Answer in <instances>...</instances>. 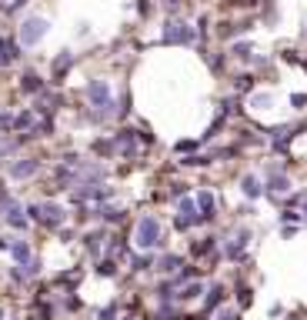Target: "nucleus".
Segmentation results:
<instances>
[{"mask_svg": "<svg viewBox=\"0 0 307 320\" xmlns=\"http://www.w3.org/2000/svg\"><path fill=\"white\" fill-rule=\"evenodd\" d=\"M44 37V20H27L23 23V44H37Z\"/></svg>", "mask_w": 307, "mask_h": 320, "instance_id": "f257e3e1", "label": "nucleus"}, {"mask_svg": "<svg viewBox=\"0 0 307 320\" xmlns=\"http://www.w3.org/2000/svg\"><path fill=\"white\" fill-rule=\"evenodd\" d=\"M141 243H144V247H151V243H154V220L141 223Z\"/></svg>", "mask_w": 307, "mask_h": 320, "instance_id": "f03ea898", "label": "nucleus"}, {"mask_svg": "<svg viewBox=\"0 0 307 320\" xmlns=\"http://www.w3.org/2000/svg\"><path fill=\"white\" fill-rule=\"evenodd\" d=\"M33 170H37L33 160H30V164H17V167H13V177H27V174H33Z\"/></svg>", "mask_w": 307, "mask_h": 320, "instance_id": "7ed1b4c3", "label": "nucleus"}, {"mask_svg": "<svg viewBox=\"0 0 307 320\" xmlns=\"http://www.w3.org/2000/svg\"><path fill=\"white\" fill-rule=\"evenodd\" d=\"M0 3H7V0H0Z\"/></svg>", "mask_w": 307, "mask_h": 320, "instance_id": "20e7f679", "label": "nucleus"}]
</instances>
